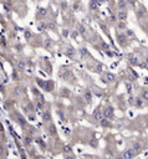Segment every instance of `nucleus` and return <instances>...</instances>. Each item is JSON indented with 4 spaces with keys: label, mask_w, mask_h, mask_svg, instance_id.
<instances>
[{
    "label": "nucleus",
    "mask_w": 148,
    "mask_h": 159,
    "mask_svg": "<svg viewBox=\"0 0 148 159\" xmlns=\"http://www.w3.org/2000/svg\"><path fill=\"white\" fill-rule=\"evenodd\" d=\"M35 159H45V158H44V157H40V155H39V157H36Z\"/></svg>",
    "instance_id": "c756f323"
},
{
    "label": "nucleus",
    "mask_w": 148,
    "mask_h": 159,
    "mask_svg": "<svg viewBox=\"0 0 148 159\" xmlns=\"http://www.w3.org/2000/svg\"><path fill=\"white\" fill-rule=\"evenodd\" d=\"M49 134H51V135H53V134H56V129H55V127H53V125H51V127H49Z\"/></svg>",
    "instance_id": "4be33fe9"
},
{
    "label": "nucleus",
    "mask_w": 148,
    "mask_h": 159,
    "mask_svg": "<svg viewBox=\"0 0 148 159\" xmlns=\"http://www.w3.org/2000/svg\"><path fill=\"white\" fill-rule=\"evenodd\" d=\"M146 29H147V31H148V20H147V22H146Z\"/></svg>",
    "instance_id": "2f4dec72"
},
{
    "label": "nucleus",
    "mask_w": 148,
    "mask_h": 159,
    "mask_svg": "<svg viewBox=\"0 0 148 159\" xmlns=\"http://www.w3.org/2000/svg\"><path fill=\"white\" fill-rule=\"evenodd\" d=\"M134 34H133V31H131V30H127V32H126V36L128 37V36H133Z\"/></svg>",
    "instance_id": "bb28decb"
},
{
    "label": "nucleus",
    "mask_w": 148,
    "mask_h": 159,
    "mask_svg": "<svg viewBox=\"0 0 148 159\" xmlns=\"http://www.w3.org/2000/svg\"><path fill=\"white\" fill-rule=\"evenodd\" d=\"M128 58H129V62H131L132 65H138V63H139V62L137 61L138 58H137L136 56H133V55H129V56H128Z\"/></svg>",
    "instance_id": "f3484780"
},
{
    "label": "nucleus",
    "mask_w": 148,
    "mask_h": 159,
    "mask_svg": "<svg viewBox=\"0 0 148 159\" xmlns=\"http://www.w3.org/2000/svg\"><path fill=\"white\" fill-rule=\"evenodd\" d=\"M68 50H70V51H67V55H70V56H73V53H75V51H73V48H72V47H70Z\"/></svg>",
    "instance_id": "a878e982"
},
{
    "label": "nucleus",
    "mask_w": 148,
    "mask_h": 159,
    "mask_svg": "<svg viewBox=\"0 0 148 159\" xmlns=\"http://www.w3.org/2000/svg\"><path fill=\"white\" fill-rule=\"evenodd\" d=\"M83 99L87 102V103H91L92 102V92L90 89H86L83 92Z\"/></svg>",
    "instance_id": "423d86ee"
},
{
    "label": "nucleus",
    "mask_w": 148,
    "mask_h": 159,
    "mask_svg": "<svg viewBox=\"0 0 148 159\" xmlns=\"http://www.w3.org/2000/svg\"><path fill=\"white\" fill-rule=\"evenodd\" d=\"M63 152H65L66 154H67V153H71V152H72V150H71V147H68V145H66V147L63 148Z\"/></svg>",
    "instance_id": "393cba45"
},
{
    "label": "nucleus",
    "mask_w": 148,
    "mask_h": 159,
    "mask_svg": "<svg viewBox=\"0 0 148 159\" xmlns=\"http://www.w3.org/2000/svg\"><path fill=\"white\" fill-rule=\"evenodd\" d=\"M14 94L16 96V97H20L24 92H25V89H24V87L22 86H15V88H14Z\"/></svg>",
    "instance_id": "0eeeda50"
},
{
    "label": "nucleus",
    "mask_w": 148,
    "mask_h": 159,
    "mask_svg": "<svg viewBox=\"0 0 148 159\" xmlns=\"http://www.w3.org/2000/svg\"><path fill=\"white\" fill-rule=\"evenodd\" d=\"M1 135H2V132H1V129H0V139H1Z\"/></svg>",
    "instance_id": "72a5a7b5"
},
{
    "label": "nucleus",
    "mask_w": 148,
    "mask_h": 159,
    "mask_svg": "<svg viewBox=\"0 0 148 159\" xmlns=\"http://www.w3.org/2000/svg\"><path fill=\"white\" fill-rule=\"evenodd\" d=\"M102 114H103V118H106V119L113 118L114 117V109H113V107L107 106L104 109H102Z\"/></svg>",
    "instance_id": "f257e3e1"
},
{
    "label": "nucleus",
    "mask_w": 148,
    "mask_h": 159,
    "mask_svg": "<svg viewBox=\"0 0 148 159\" xmlns=\"http://www.w3.org/2000/svg\"><path fill=\"white\" fill-rule=\"evenodd\" d=\"M88 6H90V10H93V11H96V10L98 9V6H99V2H98V1H95V0H92V1H90Z\"/></svg>",
    "instance_id": "9d476101"
},
{
    "label": "nucleus",
    "mask_w": 148,
    "mask_h": 159,
    "mask_svg": "<svg viewBox=\"0 0 148 159\" xmlns=\"http://www.w3.org/2000/svg\"><path fill=\"white\" fill-rule=\"evenodd\" d=\"M116 159H123V158H122V155H121V157H117Z\"/></svg>",
    "instance_id": "473e14b6"
},
{
    "label": "nucleus",
    "mask_w": 148,
    "mask_h": 159,
    "mask_svg": "<svg viewBox=\"0 0 148 159\" xmlns=\"http://www.w3.org/2000/svg\"><path fill=\"white\" fill-rule=\"evenodd\" d=\"M117 6H118V11L121 10V11H124V9L128 6V2L127 1H123V0H119L118 2H117Z\"/></svg>",
    "instance_id": "1a4fd4ad"
},
{
    "label": "nucleus",
    "mask_w": 148,
    "mask_h": 159,
    "mask_svg": "<svg viewBox=\"0 0 148 159\" xmlns=\"http://www.w3.org/2000/svg\"><path fill=\"white\" fill-rule=\"evenodd\" d=\"M134 157H136V153H134V150H133L132 148L126 149V150L123 152V154H122V158H123V159H133Z\"/></svg>",
    "instance_id": "7ed1b4c3"
},
{
    "label": "nucleus",
    "mask_w": 148,
    "mask_h": 159,
    "mask_svg": "<svg viewBox=\"0 0 148 159\" xmlns=\"http://www.w3.org/2000/svg\"><path fill=\"white\" fill-rule=\"evenodd\" d=\"M101 71H102V66L98 65V66H97V72H101Z\"/></svg>",
    "instance_id": "cd10ccee"
},
{
    "label": "nucleus",
    "mask_w": 148,
    "mask_h": 159,
    "mask_svg": "<svg viewBox=\"0 0 148 159\" xmlns=\"http://www.w3.org/2000/svg\"><path fill=\"white\" fill-rule=\"evenodd\" d=\"M132 149H133V150H134V153L137 154V153H139V152L142 150V145H141L139 143H134V144H133V147H132Z\"/></svg>",
    "instance_id": "4468645a"
},
{
    "label": "nucleus",
    "mask_w": 148,
    "mask_h": 159,
    "mask_svg": "<svg viewBox=\"0 0 148 159\" xmlns=\"http://www.w3.org/2000/svg\"><path fill=\"white\" fill-rule=\"evenodd\" d=\"M141 98L146 102H148V89H143L142 93H141Z\"/></svg>",
    "instance_id": "dca6fc26"
},
{
    "label": "nucleus",
    "mask_w": 148,
    "mask_h": 159,
    "mask_svg": "<svg viewBox=\"0 0 148 159\" xmlns=\"http://www.w3.org/2000/svg\"><path fill=\"white\" fill-rule=\"evenodd\" d=\"M118 29H119V30H126V29H127L126 22H118Z\"/></svg>",
    "instance_id": "412c9836"
},
{
    "label": "nucleus",
    "mask_w": 148,
    "mask_h": 159,
    "mask_svg": "<svg viewBox=\"0 0 148 159\" xmlns=\"http://www.w3.org/2000/svg\"><path fill=\"white\" fill-rule=\"evenodd\" d=\"M129 103H131V104L133 103V98H132V97H129Z\"/></svg>",
    "instance_id": "c85d7f7f"
},
{
    "label": "nucleus",
    "mask_w": 148,
    "mask_h": 159,
    "mask_svg": "<svg viewBox=\"0 0 148 159\" xmlns=\"http://www.w3.org/2000/svg\"><path fill=\"white\" fill-rule=\"evenodd\" d=\"M17 67H19L20 71H24V70H25V62H24L22 60H20V61L17 62Z\"/></svg>",
    "instance_id": "a211bd4d"
},
{
    "label": "nucleus",
    "mask_w": 148,
    "mask_h": 159,
    "mask_svg": "<svg viewBox=\"0 0 148 159\" xmlns=\"http://www.w3.org/2000/svg\"><path fill=\"white\" fill-rule=\"evenodd\" d=\"M114 80H116V76L113 73H107L106 75V81L107 82H114Z\"/></svg>",
    "instance_id": "2eb2a0df"
},
{
    "label": "nucleus",
    "mask_w": 148,
    "mask_h": 159,
    "mask_svg": "<svg viewBox=\"0 0 148 159\" xmlns=\"http://www.w3.org/2000/svg\"><path fill=\"white\" fill-rule=\"evenodd\" d=\"M77 29H78L77 31H78L80 34H85V27H83L82 25H78V27H77Z\"/></svg>",
    "instance_id": "5701e85b"
},
{
    "label": "nucleus",
    "mask_w": 148,
    "mask_h": 159,
    "mask_svg": "<svg viewBox=\"0 0 148 159\" xmlns=\"http://www.w3.org/2000/svg\"><path fill=\"white\" fill-rule=\"evenodd\" d=\"M147 125H148V118H147Z\"/></svg>",
    "instance_id": "c9c22d12"
},
{
    "label": "nucleus",
    "mask_w": 148,
    "mask_h": 159,
    "mask_svg": "<svg viewBox=\"0 0 148 159\" xmlns=\"http://www.w3.org/2000/svg\"><path fill=\"white\" fill-rule=\"evenodd\" d=\"M46 27H47V24H46L45 21L40 20V22H37V29H39L40 31H44V30H46Z\"/></svg>",
    "instance_id": "9b49d317"
},
{
    "label": "nucleus",
    "mask_w": 148,
    "mask_h": 159,
    "mask_svg": "<svg viewBox=\"0 0 148 159\" xmlns=\"http://www.w3.org/2000/svg\"><path fill=\"white\" fill-rule=\"evenodd\" d=\"M37 14H39L40 16H45V15L47 14V10H46V9H44V7H41V9L39 10V12H37Z\"/></svg>",
    "instance_id": "aec40b11"
},
{
    "label": "nucleus",
    "mask_w": 148,
    "mask_h": 159,
    "mask_svg": "<svg viewBox=\"0 0 148 159\" xmlns=\"http://www.w3.org/2000/svg\"><path fill=\"white\" fill-rule=\"evenodd\" d=\"M99 124H101L102 127H111V125H112L111 122H109V119H106V118L99 119Z\"/></svg>",
    "instance_id": "f8f14e48"
},
{
    "label": "nucleus",
    "mask_w": 148,
    "mask_h": 159,
    "mask_svg": "<svg viewBox=\"0 0 148 159\" xmlns=\"http://www.w3.org/2000/svg\"><path fill=\"white\" fill-rule=\"evenodd\" d=\"M66 159H73V157H68V155H66Z\"/></svg>",
    "instance_id": "7c9ffc66"
},
{
    "label": "nucleus",
    "mask_w": 148,
    "mask_h": 159,
    "mask_svg": "<svg viewBox=\"0 0 148 159\" xmlns=\"http://www.w3.org/2000/svg\"><path fill=\"white\" fill-rule=\"evenodd\" d=\"M0 159H4V158H0Z\"/></svg>",
    "instance_id": "e433bc0d"
},
{
    "label": "nucleus",
    "mask_w": 148,
    "mask_h": 159,
    "mask_svg": "<svg viewBox=\"0 0 148 159\" xmlns=\"http://www.w3.org/2000/svg\"><path fill=\"white\" fill-rule=\"evenodd\" d=\"M143 102H144V101H143L142 98H136V101H134V103H136L137 107H142V106H143Z\"/></svg>",
    "instance_id": "6ab92c4d"
},
{
    "label": "nucleus",
    "mask_w": 148,
    "mask_h": 159,
    "mask_svg": "<svg viewBox=\"0 0 148 159\" xmlns=\"http://www.w3.org/2000/svg\"><path fill=\"white\" fill-rule=\"evenodd\" d=\"M22 139H24V144H25L26 147H30V145L32 144V142H34L32 135H31V134H29V133H27V134H25Z\"/></svg>",
    "instance_id": "39448f33"
},
{
    "label": "nucleus",
    "mask_w": 148,
    "mask_h": 159,
    "mask_svg": "<svg viewBox=\"0 0 148 159\" xmlns=\"http://www.w3.org/2000/svg\"><path fill=\"white\" fill-rule=\"evenodd\" d=\"M47 27H49V29H51V30H55V29H56V25H55L53 22H51V24L49 22V24H47Z\"/></svg>",
    "instance_id": "b1692460"
},
{
    "label": "nucleus",
    "mask_w": 148,
    "mask_h": 159,
    "mask_svg": "<svg viewBox=\"0 0 148 159\" xmlns=\"http://www.w3.org/2000/svg\"><path fill=\"white\" fill-rule=\"evenodd\" d=\"M102 111H101V108L99 107H97L96 109H95V112H93V117H95V119H97V120H99V119H102Z\"/></svg>",
    "instance_id": "6e6552de"
},
{
    "label": "nucleus",
    "mask_w": 148,
    "mask_h": 159,
    "mask_svg": "<svg viewBox=\"0 0 148 159\" xmlns=\"http://www.w3.org/2000/svg\"><path fill=\"white\" fill-rule=\"evenodd\" d=\"M146 62H147V63H148V56H147V57H146Z\"/></svg>",
    "instance_id": "f704fd0d"
},
{
    "label": "nucleus",
    "mask_w": 148,
    "mask_h": 159,
    "mask_svg": "<svg viewBox=\"0 0 148 159\" xmlns=\"http://www.w3.org/2000/svg\"><path fill=\"white\" fill-rule=\"evenodd\" d=\"M116 17H117V20H118V22H126L127 21V19H128V12L124 10V11H118L117 12V15H116Z\"/></svg>",
    "instance_id": "f03ea898"
},
{
    "label": "nucleus",
    "mask_w": 148,
    "mask_h": 159,
    "mask_svg": "<svg viewBox=\"0 0 148 159\" xmlns=\"http://www.w3.org/2000/svg\"><path fill=\"white\" fill-rule=\"evenodd\" d=\"M42 119H44V122H49V120L51 119V114H50L49 111H44V113H42Z\"/></svg>",
    "instance_id": "ddd939ff"
},
{
    "label": "nucleus",
    "mask_w": 148,
    "mask_h": 159,
    "mask_svg": "<svg viewBox=\"0 0 148 159\" xmlns=\"http://www.w3.org/2000/svg\"><path fill=\"white\" fill-rule=\"evenodd\" d=\"M117 40H118V42H119L121 45H123V46H124V45L127 43L128 37L126 36V34H122V32H121V34H117Z\"/></svg>",
    "instance_id": "20e7f679"
}]
</instances>
